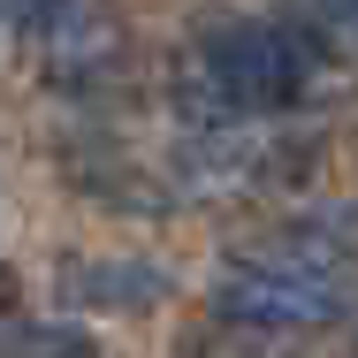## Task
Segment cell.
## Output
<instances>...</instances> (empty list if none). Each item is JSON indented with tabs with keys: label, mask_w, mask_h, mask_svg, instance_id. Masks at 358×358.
I'll list each match as a JSON object with an SVG mask.
<instances>
[{
	"label": "cell",
	"mask_w": 358,
	"mask_h": 358,
	"mask_svg": "<svg viewBox=\"0 0 358 358\" xmlns=\"http://www.w3.org/2000/svg\"><path fill=\"white\" fill-rule=\"evenodd\" d=\"M313 8H320V23L336 38H358V0H313Z\"/></svg>",
	"instance_id": "cell-6"
},
{
	"label": "cell",
	"mask_w": 358,
	"mask_h": 358,
	"mask_svg": "<svg viewBox=\"0 0 358 358\" xmlns=\"http://www.w3.org/2000/svg\"><path fill=\"white\" fill-rule=\"evenodd\" d=\"M8 8H15L46 84L92 92L122 69V15L107 0H8Z\"/></svg>",
	"instance_id": "cell-3"
},
{
	"label": "cell",
	"mask_w": 358,
	"mask_h": 358,
	"mask_svg": "<svg viewBox=\"0 0 358 358\" xmlns=\"http://www.w3.org/2000/svg\"><path fill=\"white\" fill-rule=\"evenodd\" d=\"M76 297L84 305H152L160 297V275L138 267V259H115V267H76Z\"/></svg>",
	"instance_id": "cell-4"
},
{
	"label": "cell",
	"mask_w": 358,
	"mask_h": 358,
	"mask_svg": "<svg viewBox=\"0 0 358 358\" xmlns=\"http://www.w3.org/2000/svg\"><path fill=\"white\" fill-rule=\"evenodd\" d=\"M0 358H99V343L76 328H15L0 343Z\"/></svg>",
	"instance_id": "cell-5"
},
{
	"label": "cell",
	"mask_w": 358,
	"mask_h": 358,
	"mask_svg": "<svg viewBox=\"0 0 358 358\" xmlns=\"http://www.w3.org/2000/svg\"><path fill=\"white\" fill-rule=\"evenodd\" d=\"M328 69L320 38L297 23H221L191 46V62L176 76V99L199 130H229V122H259V115H289L297 99H313V84Z\"/></svg>",
	"instance_id": "cell-1"
},
{
	"label": "cell",
	"mask_w": 358,
	"mask_h": 358,
	"mask_svg": "<svg viewBox=\"0 0 358 358\" xmlns=\"http://www.w3.org/2000/svg\"><path fill=\"white\" fill-rule=\"evenodd\" d=\"M214 305L229 320H244V328H328V320H343V282H336V267H320L313 259V244L305 252H244V259H229L214 275Z\"/></svg>",
	"instance_id": "cell-2"
}]
</instances>
